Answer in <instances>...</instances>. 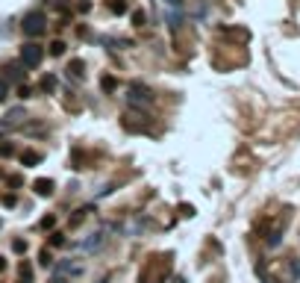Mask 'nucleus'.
Segmentation results:
<instances>
[{"instance_id": "1a4fd4ad", "label": "nucleus", "mask_w": 300, "mask_h": 283, "mask_svg": "<svg viewBox=\"0 0 300 283\" xmlns=\"http://www.w3.org/2000/svg\"><path fill=\"white\" fill-rule=\"evenodd\" d=\"M109 9H112L115 15H124V12H127V3H124V0H109Z\"/></svg>"}, {"instance_id": "4be33fe9", "label": "nucleus", "mask_w": 300, "mask_h": 283, "mask_svg": "<svg viewBox=\"0 0 300 283\" xmlns=\"http://www.w3.org/2000/svg\"><path fill=\"white\" fill-rule=\"evenodd\" d=\"M53 6H65V0H53Z\"/></svg>"}, {"instance_id": "39448f33", "label": "nucleus", "mask_w": 300, "mask_h": 283, "mask_svg": "<svg viewBox=\"0 0 300 283\" xmlns=\"http://www.w3.org/2000/svg\"><path fill=\"white\" fill-rule=\"evenodd\" d=\"M21 77H24V65H21V62H9L3 80H21Z\"/></svg>"}, {"instance_id": "7ed1b4c3", "label": "nucleus", "mask_w": 300, "mask_h": 283, "mask_svg": "<svg viewBox=\"0 0 300 283\" xmlns=\"http://www.w3.org/2000/svg\"><path fill=\"white\" fill-rule=\"evenodd\" d=\"M127 100L133 103V106H144V103H150L153 100V94H150V89L147 86H141V83H136V86H130V94H127Z\"/></svg>"}, {"instance_id": "f3484780", "label": "nucleus", "mask_w": 300, "mask_h": 283, "mask_svg": "<svg viewBox=\"0 0 300 283\" xmlns=\"http://www.w3.org/2000/svg\"><path fill=\"white\" fill-rule=\"evenodd\" d=\"M12 248H15V254H24V251H27V242H24V239H18Z\"/></svg>"}, {"instance_id": "9d476101", "label": "nucleus", "mask_w": 300, "mask_h": 283, "mask_svg": "<svg viewBox=\"0 0 300 283\" xmlns=\"http://www.w3.org/2000/svg\"><path fill=\"white\" fill-rule=\"evenodd\" d=\"M56 89V77H44L41 80V92H53Z\"/></svg>"}, {"instance_id": "6e6552de", "label": "nucleus", "mask_w": 300, "mask_h": 283, "mask_svg": "<svg viewBox=\"0 0 300 283\" xmlns=\"http://www.w3.org/2000/svg\"><path fill=\"white\" fill-rule=\"evenodd\" d=\"M62 53H65V41H59V38L50 41V56H62Z\"/></svg>"}, {"instance_id": "aec40b11", "label": "nucleus", "mask_w": 300, "mask_h": 283, "mask_svg": "<svg viewBox=\"0 0 300 283\" xmlns=\"http://www.w3.org/2000/svg\"><path fill=\"white\" fill-rule=\"evenodd\" d=\"M41 263H44V266H50V251H47V248L41 251Z\"/></svg>"}, {"instance_id": "2eb2a0df", "label": "nucleus", "mask_w": 300, "mask_h": 283, "mask_svg": "<svg viewBox=\"0 0 300 283\" xmlns=\"http://www.w3.org/2000/svg\"><path fill=\"white\" fill-rule=\"evenodd\" d=\"M53 224H56V219H53V216H44V219H41V227H44V230H47V227H53Z\"/></svg>"}, {"instance_id": "f8f14e48", "label": "nucleus", "mask_w": 300, "mask_h": 283, "mask_svg": "<svg viewBox=\"0 0 300 283\" xmlns=\"http://www.w3.org/2000/svg\"><path fill=\"white\" fill-rule=\"evenodd\" d=\"M133 24L136 27H144V12H133Z\"/></svg>"}, {"instance_id": "6ab92c4d", "label": "nucleus", "mask_w": 300, "mask_h": 283, "mask_svg": "<svg viewBox=\"0 0 300 283\" xmlns=\"http://www.w3.org/2000/svg\"><path fill=\"white\" fill-rule=\"evenodd\" d=\"M180 213H183V216H194V207H189V204H183V207H180Z\"/></svg>"}, {"instance_id": "20e7f679", "label": "nucleus", "mask_w": 300, "mask_h": 283, "mask_svg": "<svg viewBox=\"0 0 300 283\" xmlns=\"http://www.w3.org/2000/svg\"><path fill=\"white\" fill-rule=\"evenodd\" d=\"M32 189H35V195H38V198H47V195H53V180L38 177V180L32 183Z\"/></svg>"}, {"instance_id": "dca6fc26", "label": "nucleus", "mask_w": 300, "mask_h": 283, "mask_svg": "<svg viewBox=\"0 0 300 283\" xmlns=\"http://www.w3.org/2000/svg\"><path fill=\"white\" fill-rule=\"evenodd\" d=\"M50 242H53L56 248H62V245H65V236H62V233H53V239H50Z\"/></svg>"}, {"instance_id": "423d86ee", "label": "nucleus", "mask_w": 300, "mask_h": 283, "mask_svg": "<svg viewBox=\"0 0 300 283\" xmlns=\"http://www.w3.org/2000/svg\"><path fill=\"white\" fill-rule=\"evenodd\" d=\"M21 162H24L27 168H29V165H38V162H41V154H38V151H24V154H21Z\"/></svg>"}, {"instance_id": "f03ea898", "label": "nucleus", "mask_w": 300, "mask_h": 283, "mask_svg": "<svg viewBox=\"0 0 300 283\" xmlns=\"http://www.w3.org/2000/svg\"><path fill=\"white\" fill-rule=\"evenodd\" d=\"M41 59H44V47H41V44L29 41V44L21 47V65H24V68H38Z\"/></svg>"}, {"instance_id": "9b49d317", "label": "nucleus", "mask_w": 300, "mask_h": 283, "mask_svg": "<svg viewBox=\"0 0 300 283\" xmlns=\"http://www.w3.org/2000/svg\"><path fill=\"white\" fill-rule=\"evenodd\" d=\"M103 89H106V92H115V89H118V80H115V77H103Z\"/></svg>"}, {"instance_id": "4468645a", "label": "nucleus", "mask_w": 300, "mask_h": 283, "mask_svg": "<svg viewBox=\"0 0 300 283\" xmlns=\"http://www.w3.org/2000/svg\"><path fill=\"white\" fill-rule=\"evenodd\" d=\"M29 94H32L29 86H18V97H29Z\"/></svg>"}, {"instance_id": "a211bd4d", "label": "nucleus", "mask_w": 300, "mask_h": 283, "mask_svg": "<svg viewBox=\"0 0 300 283\" xmlns=\"http://www.w3.org/2000/svg\"><path fill=\"white\" fill-rule=\"evenodd\" d=\"M6 94H9V83H6V80H3V77H0V100H3V97H6Z\"/></svg>"}, {"instance_id": "0eeeda50", "label": "nucleus", "mask_w": 300, "mask_h": 283, "mask_svg": "<svg viewBox=\"0 0 300 283\" xmlns=\"http://www.w3.org/2000/svg\"><path fill=\"white\" fill-rule=\"evenodd\" d=\"M82 68H85V65H82V59H74V62L68 65V77H77V80H82V74H85Z\"/></svg>"}, {"instance_id": "f257e3e1", "label": "nucleus", "mask_w": 300, "mask_h": 283, "mask_svg": "<svg viewBox=\"0 0 300 283\" xmlns=\"http://www.w3.org/2000/svg\"><path fill=\"white\" fill-rule=\"evenodd\" d=\"M21 27H24V32H27V35H32V38H35V35H41V32L47 30V15H44L41 9H32V12H27V15H24V24H21Z\"/></svg>"}, {"instance_id": "ddd939ff", "label": "nucleus", "mask_w": 300, "mask_h": 283, "mask_svg": "<svg viewBox=\"0 0 300 283\" xmlns=\"http://www.w3.org/2000/svg\"><path fill=\"white\" fill-rule=\"evenodd\" d=\"M12 154H15V148H12L9 142H6V145H0V157H12Z\"/></svg>"}, {"instance_id": "412c9836", "label": "nucleus", "mask_w": 300, "mask_h": 283, "mask_svg": "<svg viewBox=\"0 0 300 283\" xmlns=\"http://www.w3.org/2000/svg\"><path fill=\"white\" fill-rule=\"evenodd\" d=\"M0 272H6V260H3V254H0Z\"/></svg>"}]
</instances>
